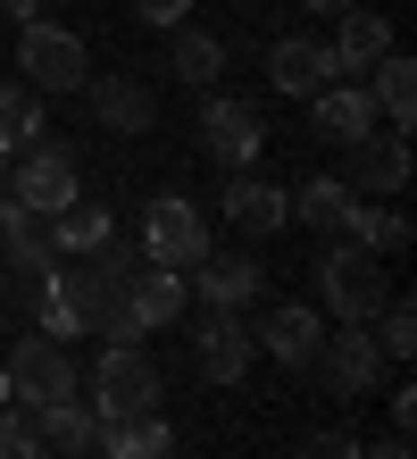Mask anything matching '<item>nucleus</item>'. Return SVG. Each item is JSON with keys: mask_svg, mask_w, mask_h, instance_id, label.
<instances>
[{"mask_svg": "<svg viewBox=\"0 0 417 459\" xmlns=\"http://www.w3.org/2000/svg\"><path fill=\"white\" fill-rule=\"evenodd\" d=\"M83 393H92L100 426L143 418V410H159V368H151V351H143V342H109L100 359H92V376H83Z\"/></svg>", "mask_w": 417, "mask_h": 459, "instance_id": "1", "label": "nucleus"}, {"mask_svg": "<svg viewBox=\"0 0 417 459\" xmlns=\"http://www.w3.org/2000/svg\"><path fill=\"white\" fill-rule=\"evenodd\" d=\"M17 67H25V92H42V100L92 84V50H83V34H67V25H50V17H34L17 34Z\"/></svg>", "mask_w": 417, "mask_h": 459, "instance_id": "2", "label": "nucleus"}, {"mask_svg": "<svg viewBox=\"0 0 417 459\" xmlns=\"http://www.w3.org/2000/svg\"><path fill=\"white\" fill-rule=\"evenodd\" d=\"M384 284H393V276L376 267V251H368V242H343V251H326V259H317V301L343 317V326H368V317L393 301Z\"/></svg>", "mask_w": 417, "mask_h": 459, "instance_id": "3", "label": "nucleus"}, {"mask_svg": "<svg viewBox=\"0 0 417 459\" xmlns=\"http://www.w3.org/2000/svg\"><path fill=\"white\" fill-rule=\"evenodd\" d=\"M0 368H9V401H17V410H50V401L83 393V368L67 359V342H50V334H25Z\"/></svg>", "mask_w": 417, "mask_h": 459, "instance_id": "4", "label": "nucleus"}, {"mask_svg": "<svg viewBox=\"0 0 417 459\" xmlns=\"http://www.w3.org/2000/svg\"><path fill=\"white\" fill-rule=\"evenodd\" d=\"M75 193H83V184H75V151L67 143H42V151L9 159V201L34 209V218H59Z\"/></svg>", "mask_w": 417, "mask_h": 459, "instance_id": "5", "label": "nucleus"}, {"mask_svg": "<svg viewBox=\"0 0 417 459\" xmlns=\"http://www.w3.org/2000/svg\"><path fill=\"white\" fill-rule=\"evenodd\" d=\"M143 259H151V267H201V259H209V226H201V209H192L184 193H159V201H151V218H143Z\"/></svg>", "mask_w": 417, "mask_h": 459, "instance_id": "6", "label": "nucleus"}, {"mask_svg": "<svg viewBox=\"0 0 417 459\" xmlns=\"http://www.w3.org/2000/svg\"><path fill=\"white\" fill-rule=\"evenodd\" d=\"M259 143H267V126H259V109H250V100H226V92L201 100V151H209L226 176L250 168V159H259Z\"/></svg>", "mask_w": 417, "mask_h": 459, "instance_id": "7", "label": "nucleus"}, {"mask_svg": "<svg viewBox=\"0 0 417 459\" xmlns=\"http://www.w3.org/2000/svg\"><path fill=\"white\" fill-rule=\"evenodd\" d=\"M250 342H259L275 368L300 376V368H317V351H326V317H317L309 301H275L259 326H250Z\"/></svg>", "mask_w": 417, "mask_h": 459, "instance_id": "8", "label": "nucleus"}, {"mask_svg": "<svg viewBox=\"0 0 417 459\" xmlns=\"http://www.w3.org/2000/svg\"><path fill=\"white\" fill-rule=\"evenodd\" d=\"M384 351H376V334L368 326H343V334H326V351H317V376H326V393H343V401H359V393H376L384 385Z\"/></svg>", "mask_w": 417, "mask_h": 459, "instance_id": "9", "label": "nucleus"}, {"mask_svg": "<svg viewBox=\"0 0 417 459\" xmlns=\"http://www.w3.org/2000/svg\"><path fill=\"white\" fill-rule=\"evenodd\" d=\"M117 301H126V317H134V326H143V334H167V326H176V317H184V301H192V284H184V267H134V276L117 284Z\"/></svg>", "mask_w": 417, "mask_h": 459, "instance_id": "10", "label": "nucleus"}, {"mask_svg": "<svg viewBox=\"0 0 417 459\" xmlns=\"http://www.w3.org/2000/svg\"><path fill=\"white\" fill-rule=\"evenodd\" d=\"M259 359V342H250L242 326V309H209L201 317V334H192V368L209 376V385H242V368Z\"/></svg>", "mask_w": 417, "mask_h": 459, "instance_id": "11", "label": "nucleus"}, {"mask_svg": "<svg viewBox=\"0 0 417 459\" xmlns=\"http://www.w3.org/2000/svg\"><path fill=\"white\" fill-rule=\"evenodd\" d=\"M309 117H317V143H368V134L384 126L376 117V100H368V84H326V92H309Z\"/></svg>", "mask_w": 417, "mask_h": 459, "instance_id": "12", "label": "nucleus"}, {"mask_svg": "<svg viewBox=\"0 0 417 459\" xmlns=\"http://www.w3.org/2000/svg\"><path fill=\"white\" fill-rule=\"evenodd\" d=\"M334 75H343V67H334V42H275L267 50V84L275 92H292V100H309V92H326L334 84Z\"/></svg>", "mask_w": 417, "mask_h": 459, "instance_id": "13", "label": "nucleus"}, {"mask_svg": "<svg viewBox=\"0 0 417 459\" xmlns=\"http://www.w3.org/2000/svg\"><path fill=\"white\" fill-rule=\"evenodd\" d=\"M401 184H409V143H401V134L393 126H376L368 134V143H351V193H401Z\"/></svg>", "mask_w": 417, "mask_h": 459, "instance_id": "14", "label": "nucleus"}, {"mask_svg": "<svg viewBox=\"0 0 417 459\" xmlns=\"http://www.w3.org/2000/svg\"><path fill=\"white\" fill-rule=\"evenodd\" d=\"M83 100H92V117L109 134H151L159 126V100H151V84H134V75H100V84H83Z\"/></svg>", "mask_w": 417, "mask_h": 459, "instance_id": "15", "label": "nucleus"}, {"mask_svg": "<svg viewBox=\"0 0 417 459\" xmlns=\"http://www.w3.org/2000/svg\"><path fill=\"white\" fill-rule=\"evenodd\" d=\"M192 292H201V301L209 309H250V301H259V292H267V267L259 259H201V267H192Z\"/></svg>", "mask_w": 417, "mask_h": 459, "instance_id": "16", "label": "nucleus"}, {"mask_svg": "<svg viewBox=\"0 0 417 459\" xmlns=\"http://www.w3.org/2000/svg\"><path fill=\"white\" fill-rule=\"evenodd\" d=\"M34 435L50 443V451H59V459H92L100 451V410H92V401H50V410H34Z\"/></svg>", "mask_w": 417, "mask_h": 459, "instance_id": "17", "label": "nucleus"}, {"mask_svg": "<svg viewBox=\"0 0 417 459\" xmlns=\"http://www.w3.org/2000/svg\"><path fill=\"white\" fill-rule=\"evenodd\" d=\"M226 218H234L242 234H275V226H292V218H284V184H267V176L234 168V176H226Z\"/></svg>", "mask_w": 417, "mask_h": 459, "instance_id": "18", "label": "nucleus"}, {"mask_svg": "<svg viewBox=\"0 0 417 459\" xmlns=\"http://www.w3.org/2000/svg\"><path fill=\"white\" fill-rule=\"evenodd\" d=\"M351 184L343 176H309L300 193H284V218H300V226H317V234H343V218H351Z\"/></svg>", "mask_w": 417, "mask_h": 459, "instance_id": "19", "label": "nucleus"}, {"mask_svg": "<svg viewBox=\"0 0 417 459\" xmlns=\"http://www.w3.org/2000/svg\"><path fill=\"white\" fill-rule=\"evenodd\" d=\"M50 143V117H42V92H25V84H0V151L25 159V151H42Z\"/></svg>", "mask_w": 417, "mask_h": 459, "instance_id": "20", "label": "nucleus"}, {"mask_svg": "<svg viewBox=\"0 0 417 459\" xmlns=\"http://www.w3.org/2000/svg\"><path fill=\"white\" fill-rule=\"evenodd\" d=\"M109 234H117V226H109V201H83V193L59 209V218H50V242H59V259H92Z\"/></svg>", "mask_w": 417, "mask_h": 459, "instance_id": "21", "label": "nucleus"}, {"mask_svg": "<svg viewBox=\"0 0 417 459\" xmlns=\"http://www.w3.org/2000/svg\"><path fill=\"white\" fill-rule=\"evenodd\" d=\"M368 100H376V117L393 126V134H409V109H417V67L401 59V50H384V59H376V84H368Z\"/></svg>", "mask_w": 417, "mask_h": 459, "instance_id": "22", "label": "nucleus"}, {"mask_svg": "<svg viewBox=\"0 0 417 459\" xmlns=\"http://www.w3.org/2000/svg\"><path fill=\"white\" fill-rule=\"evenodd\" d=\"M167 451H176V435H167V418H159V410L100 426V459H167Z\"/></svg>", "mask_w": 417, "mask_h": 459, "instance_id": "23", "label": "nucleus"}, {"mask_svg": "<svg viewBox=\"0 0 417 459\" xmlns=\"http://www.w3.org/2000/svg\"><path fill=\"white\" fill-rule=\"evenodd\" d=\"M393 50V25L376 9H343V34H334V67H376Z\"/></svg>", "mask_w": 417, "mask_h": 459, "instance_id": "24", "label": "nucleus"}, {"mask_svg": "<svg viewBox=\"0 0 417 459\" xmlns=\"http://www.w3.org/2000/svg\"><path fill=\"white\" fill-rule=\"evenodd\" d=\"M167 75H176V84H192V92H217V75H226V42H217V34H176Z\"/></svg>", "mask_w": 417, "mask_h": 459, "instance_id": "25", "label": "nucleus"}, {"mask_svg": "<svg viewBox=\"0 0 417 459\" xmlns=\"http://www.w3.org/2000/svg\"><path fill=\"white\" fill-rule=\"evenodd\" d=\"M343 234H351V242H368V251H384V259H393V251H409V218H401V209H376L368 193L351 201Z\"/></svg>", "mask_w": 417, "mask_h": 459, "instance_id": "26", "label": "nucleus"}, {"mask_svg": "<svg viewBox=\"0 0 417 459\" xmlns=\"http://www.w3.org/2000/svg\"><path fill=\"white\" fill-rule=\"evenodd\" d=\"M368 326H376V351H384V359H409V351H417V309L409 301H384Z\"/></svg>", "mask_w": 417, "mask_h": 459, "instance_id": "27", "label": "nucleus"}, {"mask_svg": "<svg viewBox=\"0 0 417 459\" xmlns=\"http://www.w3.org/2000/svg\"><path fill=\"white\" fill-rule=\"evenodd\" d=\"M0 459H59V451L34 435V410H17V401L0 410Z\"/></svg>", "mask_w": 417, "mask_h": 459, "instance_id": "28", "label": "nucleus"}, {"mask_svg": "<svg viewBox=\"0 0 417 459\" xmlns=\"http://www.w3.org/2000/svg\"><path fill=\"white\" fill-rule=\"evenodd\" d=\"M292 459H359V443L343 435V426H326V435H309V443H300Z\"/></svg>", "mask_w": 417, "mask_h": 459, "instance_id": "29", "label": "nucleus"}, {"mask_svg": "<svg viewBox=\"0 0 417 459\" xmlns=\"http://www.w3.org/2000/svg\"><path fill=\"white\" fill-rule=\"evenodd\" d=\"M184 9H192V0H134V17L159 25V34H167V25H184Z\"/></svg>", "mask_w": 417, "mask_h": 459, "instance_id": "30", "label": "nucleus"}, {"mask_svg": "<svg viewBox=\"0 0 417 459\" xmlns=\"http://www.w3.org/2000/svg\"><path fill=\"white\" fill-rule=\"evenodd\" d=\"M384 410H393V435H409V418H417V393H409V385H401V393H393V401H384Z\"/></svg>", "mask_w": 417, "mask_h": 459, "instance_id": "31", "label": "nucleus"}, {"mask_svg": "<svg viewBox=\"0 0 417 459\" xmlns=\"http://www.w3.org/2000/svg\"><path fill=\"white\" fill-rule=\"evenodd\" d=\"M359 459H409V435H384L376 451H359Z\"/></svg>", "mask_w": 417, "mask_h": 459, "instance_id": "32", "label": "nucleus"}, {"mask_svg": "<svg viewBox=\"0 0 417 459\" xmlns=\"http://www.w3.org/2000/svg\"><path fill=\"white\" fill-rule=\"evenodd\" d=\"M42 9H50V0H9V17H17V25H34Z\"/></svg>", "mask_w": 417, "mask_h": 459, "instance_id": "33", "label": "nucleus"}, {"mask_svg": "<svg viewBox=\"0 0 417 459\" xmlns=\"http://www.w3.org/2000/svg\"><path fill=\"white\" fill-rule=\"evenodd\" d=\"M300 9H326V17H343V9H359V0H300Z\"/></svg>", "mask_w": 417, "mask_h": 459, "instance_id": "34", "label": "nucleus"}, {"mask_svg": "<svg viewBox=\"0 0 417 459\" xmlns=\"http://www.w3.org/2000/svg\"><path fill=\"white\" fill-rule=\"evenodd\" d=\"M0 193H9V151H0Z\"/></svg>", "mask_w": 417, "mask_h": 459, "instance_id": "35", "label": "nucleus"}, {"mask_svg": "<svg viewBox=\"0 0 417 459\" xmlns=\"http://www.w3.org/2000/svg\"><path fill=\"white\" fill-rule=\"evenodd\" d=\"M0 410H9V368H0Z\"/></svg>", "mask_w": 417, "mask_h": 459, "instance_id": "36", "label": "nucleus"}]
</instances>
